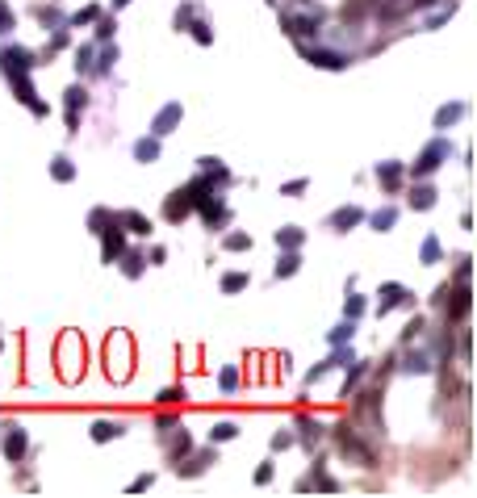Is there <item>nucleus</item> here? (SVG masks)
I'll return each instance as SVG.
<instances>
[{
    "label": "nucleus",
    "mask_w": 477,
    "mask_h": 498,
    "mask_svg": "<svg viewBox=\"0 0 477 498\" xmlns=\"http://www.w3.org/2000/svg\"><path fill=\"white\" fill-rule=\"evenodd\" d=\"M335 435H339V453L343 457H352V461H360L364 469H373V448H368V444H360V439H356V431L343 423V427H335Z\"/></svg>",
    "instance_id": "obj_1"
},
{
    "label": "nucleus",
    "mask_w": 477,
    "mask_h": 498,
    "mask_svg": "<svg viewBox=\"0 0 477 498\" xmlns=\"http://www.w3.org/2000/svg\"><path fill=\"white\" fill-rule=\"evenodd\" d=\"M285 30H289L293 38H310V34H318V30H323V13H318V9L289 13V17H285Z\"/></svg>",
    "instance_id": "obj_2"
},
{
    "label": "nucleus",
    "mask_w": 477,
    "mask_h": 498,
    "mask_svg": "<svg viewBox=\"0 0 477 498\" xmlns=\"http://www.w3.org/2000/svg\"><path fill=\"white\" fill-rule=\"evenodd\" d=\"M30 68H34V54L25 46H5V50H0V72H5V76H21Z\"/></svg>",
    "instance_id": "obj_3"
},
{
    "label": "nucleus",
    "mask_w": 477,
    "mask_h": 498,
    "mask_svg": "<svg viewBox=\"0 0 477 498\" xmlns=\"http://www.w3.org/2000/svg\"><path fill=\"white\" fill-rule=\"evenodd\" d=\"M197 209V201H193V189H176L168 201H164V218L168 222H184V218Z\"/></svg>",
    "instance_id": "obj_4"
},
{
    "label": "nucleus",
    "mask_w": 477,
    "mask_h": 498,
    "mask_svg": "<svg viewBox=\"0 0 477 498\" xmlns=\"http://www.w3.org/2000/svg\"><path fill=\"white\" fill-rule=\"evenodd\" d=\"M0 448H5V457H9V461H21V457H25V448H30L25 427L9 423V427H5V439H0Z\"/></svg>",
    "instance_id": "obj_5"
},
{
    "label": "nucleus",
    "mask_w": 477,
    "mask_h": 498,
    "mask_svg": "<svg viewBox=\"0 0 477 498\" xmlns=\"http://www.w3.org/2000/svg\"><path fill=\"white\" fill-rule=\"evenodd\" d=\"M440 159H448V143H432L427 151H423L418 163H414V176H432L440 168Z\"/></svg>",
    "instance_id": "obj_6"
},
{
    "label": "nucleus",
    "mask_w": 477,
    "mask_h": 498,
    "mask_svg": "<svg viewBox=\"0 0 477 498\" xmlns=\"http://www.w3.org/2000/svg\"><path fill=\"white\" fill-rule=\"evenodd\" d=\"M100 235H105V247H100V260H105V264H114V260L122 256V247H126V235H122V227H118V222H109V227H105Z\"/></svg>",
    "instance_id": "obj_7"
},
{
    "label": "nucleus",
    "mask_w": 477,
    "mask_h": 498,
    "mask_svg": "<svg viewBox=\"0 0 477 498\" xmlns=\"http://www.w3.org/2000/svg\"><path fill=\"white\" fill-rule=\"evenodd\" d=\"M180 122V105L172 101V105H164V109H159V118H155V126H151V134L155 138H164V134H172V126Z\"/></svg>",
    "instance_id": "obj_8"
},
{
    "label": "nucleus",
    "mask_w": 477,
    "mask_h": 498,
    "mask_svg": "<svg viewBox=\"0 0 477 498\" xmlns=\"http://www.w3.org/2000/svg\"><path fill=\"white\" fill-rule=\"evenodd\" d=\"M114 222H118V227H126L130 235H151V222H147V218H142L138 209H122V214L114 218Z\"/></svg>",
    "instance_id": "obj_9"
},
{
    "label": "nucleus",
    "mask_w": 477,
    "mask_h": 498,
    "mask_svg": "<svg viewBox=\"0 0 477 498\" xmlns=\"http://www.w3.org/2000/svg\"><path fill=\"white\" fill-rule=\"evenodd\" d=\"M306 59H310L314 68H327V72L348 68V59H343V54H335V50H306Z\"/></svg>",
    "instance_id": "obj_10"
},
{
    "label": "nucleus",
    "mask_w": 477,
    "mask_h": 498,
    "mask_svg": "<svg viewBox=\"0 0 477 498\" xmlns=\"http://www.w3.org/2000/svg\"><path fill=\"white\" fill-rule=\"evenodd\" d=\"M444 302H448V298H444ZM469 310H473V293H469V289L460 285V289L452 293V302H448V318H452V322H460V318H465Z\"/></svg>",
    "instance_id": "obj_11"
},
{
    "label": "nucleus",
    "mask_w": 477,
    "mask_h": 498,
    "mask_svg": "<svg viewBox=\"0 0 477 498\" xmlns=\"http://www.w3.org/2000/svg\"><path fill=\"white\" fill-rule=\"evenodd\" d=\"M360 218H364V209L343 205V209H335V214H331V227H335V231H352V227L360 222Z\"/></svg>",
    "instance_id": "obj_12"
},
{
    "label": "nucleus",
    "mask_w": 477,
    "mask_h": 498,
    "mask_svg": "<svg viewBox=\"0 0 477 498\" xmlns=\"http://www.w3.org/2000/svg\"><path fill=\"white\" fill-rule=\"evenodd\" d=\"M377 180L394 193V189L402 185V163H394V159H390V163H377Z\"/></svg>",
    "instance_id": "obj_13"
},
{
    "label": "nucleus",
    "mask_w": 477,
    "mask_h": 498,
    "mask_svg": "<svg viewBox=\"0 0 477 498\" xmlns=\"http://www.w3.org/2000/svg\"><path fill=\"white\" fill-rule=\"evenodd\" d=\"M118 435H122V423H109V419L92 423V439H96V444H109V439H118Z\"/></svg>",
    "instance_id": "obj_14"
},
{
    "label": "nucleus",
    "mask_w": 477,
    "mask_h": 498,
    "mask_svg": "<svg viewBox=\"0 0 477 498\" xmlns=\"http://www.w3.org/2000/svg\"><path fill=\"white\" fill-rule=\"evenodd\" d=\"M134 159H138V163H155V159H159V138H142V143H134Z\"/></svg>",
    "instance_id": "obj_15"
},
{
    "label": "nucleus",
    "mask_w": 477,
    "mask_h": 498,
    "mask_svg": "<svg viewBox=\"0 0 477 498\" xmlns=\"http://www.w3.org/2000/svg\"><path fill=\"white\" fill-rule=\"evenodd\" d=\"M410 205H414V209H432V205H436V189H427V185H418V189L410 193Z\"/></svg>",
    "instance_id": "obj_16"
},
{
    "label": "nucleus",
    "mask_w": 477,
    "mask_h": 498,
    "mask_svg": "<svg viewBox=\"0 0 477 498\" xmlns=\"http://www.w3.org/2000/svg\"><path fill=\"white\" fill-rule=\"evenodd\" d=\"M50 176H55V180H72V176H76V168H72V159H67V155H59L55 163H50Z\"/></svg>",
    "instance_id": "obj_17"
},
{
    "label": "nucleus",
    "mask_w": 477,
    "mask_h": 498,
    "mask_svg": "<svg viewBox=\"0 0 477 498\" xmlns=\"http://www.w3.org/2000/svg\"><path fill=\"white\" fill-rule=\"evenodd\" d=\"M239 289H247V272H226L222 276V293H239Z\"/></svg>",
    "instance_id": "obj_18"
},
{
    "label": "nucleus",
    "mask_w": 477,
    "mask_h": 498,
    "mask_svg": "<svg viewBox=\"0 0 477 498\" xmlns=\"http://www.w3.org/2000/svg\"><path fill=\"white\" fill-rule=\"evenodd\" d=\"M277 243L289 247V251H297V247H301V231H297V227H285V231H277Z\"/></svg>",
    "instance_id": "obj_19"
},
{
    "label": "nucleus",
    "mask_w": 477,
    "mask_h": 498,
    "mask_svg": "<svg viewBox=\"0 0 477 498\" xmlns=\"http://www.w3.org/2000/svg\"><path fill=\"white\" fill-rule=\"evenodd\" d=\"M297 264H301V260H297V251L281 256V260H277V276H293V272H297Z\"/></svg>",
    "instance_id": "obj_20"
},
{
    "label": "nucleus",
    "mask_w": 477,
    "mask_h": 498,
    "mask_svg": "<svg viewBox=\"0 0 477 498\" xmlns=\"http://www.w3.org/2000/svg\"><path fill=\"white\" fill-rule=\"evenodd\" d=\"M398 302H402V285H385V298H381V314H390Z\"/></svg>",
    "instance_id": "obj_21"
},
{
    "label": "nucleus",
    "mask_w": 477,
    "mask_h": 498,
    "mask_svg": "<svg viewBox=\"0 0 477 498\" xmlns=\"http://www.w3.org/2000/svg\"><path fill=\"white\" fill-rule=\"evenodd\" d=\"M109 222H114V214H109V209H92V218H88V227H92L96 235H100L105 227H109Z\"/></svg>",
    "instance_id": "obj_22"
},
{
    "label": "nucleus",
    "mask_w": 477,
    "mask_h": 498,
    "mask_svg": "<svg viewBox=\"0 0 477 498\" xmlns=\"http://www.w3.org/2000/svg\"><path fill=\"white\" fill-rule=\"evenodd\" d=\"M368 13V0H352V5H343V21H360Z\"/></svg>",
    "instance_id": "obj_23"
},
{
    "label": "nucleus",
    "mask_w": 477,
    "mask_h": 498,
    "mask_svg": "<svg viewBox=\"0 0 477 498\" xmlns=\"http://www.w3.org/2000/svg\"><path fill=\"white\" fill-rule=\"evenodd\" d=\"M465 114V105H448V109H440V114H436V126H448V122H456Z\"/></svg>",
    "instance_id": "obj_24"
},
{
    "label": "nucleus",
    "mask_w": 477,
    "mask_h": 498,
    "mask_svg": "<svg viewBox=\"0 0 477 498\" xmlns=\"http://www.w3.org/2000/svg\"><path fill=\"white\" fill-rule=\"evenodd\" d=\"M9 30H17V17H13V9L0 0V34H9Z\"/></svg>",
    "instance_id": "obj_25"
},
{
    "label": "nucleus",
    "mask_w": 477,
    "mask_h": 498,
    "mask_svg": "<svg viewBox=\"0 0 477 498\" xmlns=\"http://www.w3.org/2000/svg\"><path fill=\"white\" fill-rule=\"evenodd\" d=\"M84 101H88V92H84V88H67V114L84 109Z\"/></svg>",
    "instance_id": "obj_26"
},
{
    "label": "nucleus",
    "mask_w": 477,
    "mask_h": 498,
    "mask_svg": "<svg viewBox=\"0 0 477 498\" xmlns=\"http://www.w3.org/2000/svg\"><path fill=\"white\" fill-rule=\"evenodd\" d=\"M205 465H209V457H197V461H189V465H176V473H184V477H197Z\"/></svg>",
    "instance_id": "obj_27"
},
{
    "label": "nucleus",
    "mask_w": 477,
    "mask_h": 498,
    "mask_svg": "<svg viewBox=\"0 0 477 498\" xmlns=\"http://www.w3.org/2000/svg\"><path fill=\"white\" fill-rule=\"evenodd\" d=\"M394 218H398L394 209H377V214H373V227H377V231H390V227H394Z\"/></svg>",
    "instance_id": "obj_28"
},
{
    "label": "nucleus",
    "mask_w": 477,
    "mask_h": 498,
    "mask_svg": "<svg viewBox=\"0 0 477 498\" xmlns=\"http://www.w3.org/2000/svg\"><path fill=\"white\" fill-rule=\"evenodd\" d=\"M235 435H239V427H235V423H218L214 431H209V439H235Z\"/></svg>",
    "instance_id": "obj_29"
},
{
    "label": "nucleus",
    "mask_w": 477,
    "mask_h": 498,
    "mask_svg": "<svg viewBox=\"0 0 477 498\" xmlns=\"http://www.w3.org/2000/svg\"><path fill=\"white\" fill-rule=\"evenodd\" d=\"M251 247V235H226V251H247Z\"/></svg>",
    "instance_id": "obj_30"
},
{
    "label": "nucleus",
    "mask_w": 477,
    "mask_h": 498,
    "mask_svg": "<svg viewBox=\"0 0 477 498\" xmlns=\"http://www.w3.org/2000/svg\"><path fill=\"white\" fill-rule=\"evenodd\" d=\"M193 38H197L201 46H209V42H214V34H209V25H205V21H193Z\"/></svg>",
    "instance_id": "obj_31"
},
{
    "label": "nucleus",
    "mask_w": 477,
    "mask_h": 498,
    "mask_svg": "<svg viewBox=\"0 0 477 498\" xmlns=\"http://www.w3.org/2000/svg\"><path fill=\"white\" fill-rule=\"evenodd\" d=\"M96 13H100L96 5H88V9H80V13L72 17V25H88V21H96Z\"/></svg>",
    "instance_id": "obj_32"
},
{
    "label": "nucleus",
    "mask_w": 477,
    "mask_h": 498,
    "mask_svg": "<svg viewBox=\"0 0 477 498\" xmlns=\"http://www.w3.org/2000/svg\"><path fill=\"white\" fill-rule=\"evenodd\" d=\"M423 260H427V264H436V260H440V243H436V239L423 243Z\"/></svg>",
    "instance_id": "obj_33"
},
{
    "label": "nucleus",
    "mask_w": 477,
    "mask_h": 498,
    "mask_svg": "<svg viewBox=\"0 0 477 498\" xmlns=\"http://www.w3.org/2000/svg\"><path fill=\"white\" fill-rule=\"evenodd\" d=\"M142 272V256H126V276H138Z\"/></svg>",
    "instance_id": "obj_34"
},
{
    "label": "nucleus",
    "mask_w": 477,
    "mask_h": 498,
    "mask_svg": "<svg viewBox=\"0 0 477 498\" xmlns=\"http://www.w3.org/2000/svg\"><path fill=\"white\" fill-rule=\"evenodd\" d=\"M343 314H348V318H360V314H364V302H360V298H352V302L343 306Z\"/></svg>",
    "instance_id": "obj_35"
},
{
    "label": "nucleus",
    "mask_w": 477,
    "mask_h": 498,
    "mask_svg": "<svg viewBox=\"0 0 477 498\" xmlns=\"http://www.w3.org/2000/svg\"><path fill=\"white\" fill-rule=\"evenodd\" d=\"M76 68H80V72H88V68H92V50H88V46L76 54Z\"/></svg>",
    "instance_id": "obj_36"
},
{
    "label": "nucleus",
    "mask_w": 477,
    "mask_h": 498,
    "mask_svg": "<svg viewBox=\"0 0 477 498\" xmlns=\"http://www.w3.org/2000/svg\"><path fill=\"white\" fill-rule=\"evenodd\" d=\"M418 331H423V318H414V322H406V331H402V340H406V344H410V340H414V335H418Z\"/></svg>",
    "instance_id": "obj_37"
},
{
    "label": "nucleus",
    "mask_w": 477,
    "mask_h": 498,
    "mask_svg": "<svg viewBox=\"0 0 477 498\" xmlns=\"http://www.w3.org/2000/svg\"><path fill=\"white\" fill-rule=\"evenodd\" d=\"M218 381H222V390H235V385H239V373H235V369H226Z\"/></svg>",
    "instance_id": "obj_38"
},
{
    "label": "nucleus",
    "mask_w": 477,
    "mask_h": 498,
    "mask_svg": "<svg viewBox=\"0 0 477 498\" xmlns=\"http://www.w3.org/2000/svg\"><path fill=\"white\" fill-rule=\"evenodd\" d=\"M159 402H168V406H172V402H184V390H164V394H159Z\"/></svg>",
    "instance_id": "obj_39"
},
{
    "label": "nucleus",
    "mask_w": 477,
    "mask_h": 498,
    "mask_svg": "<svg viewBox=\"0 0 477 498\" xmlns=\"http://www.w3.org/2000/svg\"><path fill=\"white\" fill-rule=\"evenodd\" d=\"M114 30H118V25H114V21H109V17H105V21H100V25H96V38H100V42H105V38H109V34H114Z\"/></svg>",
    "instance_id": "obj_40"
},
{
    "label": "nucleus",
    "mask_w": 477,
    "mask_h": 498,
    "mask_svg": "<svg viewBox=\"0 0 477 498\" xmlns=\"http://www.w3.org/2000/svg\"><path fill=\"white\" fill-rule=\"evenodd\" d=\"M331 340H335V344H343V340H352V322H348V326H339V331H331Z\"/></svg>",
    "instance_id": "obj_41"
},
{
    "label": "nucleus",
    "mask_w": 477,
    "mask_h": 498,
    "mask_svg": "<svg viewBox=\"0 0 477 498\" xmlns=\"http://www.w3.org/2000/svg\"><path fill=\"white\" fill-rule=\"evenodd\" d=\"M406 369H414V373H427V356H410V364Z\"/></svg>",
    "instance_id": "obj_42"
},
{
    "label": "nucleus",
    "mask_w": 477,
    "mask_h": 498,
    "mask_svg": "<svg viewBox=\"0 0 477 498\" xmlns=\"http://www.w3.org/2000/svg\"><path fill=\"white\" fill-rule=\"evenodd\" d=\"M151 481H155V477H151V473H142V477H134V481H130V490H147Z\"/></svg>",
    "instance_id": "obj_43"
},
{
    "label": "nucleus",
    "mask_w": 477,
    "mask_h": 498,
    "mask_svg": "<svg viewBox=\"0 0 477 498\" xmlns=\"http://www.w3.org/2000/svg\"><path fill=\"white\" fill-rule=\"evenodd\" d=\"M255 481L264 486V481H273V465H259V473H255Z\"/></svg>",
    "instance_id": "obj_44"
},
{
    "label": "nucleus",
    "mask_w": 477,
    "mask_h": 498,
    "mask_svg": "<svg viewBox=\"0 0 477 498\" xmlns=\"http://www.w3.org/2000/svg\"><path fill=\"white\" fill-rule=\"evenodd\" d=\"M189 21H193V9H180V13H176V30H180V25H189Z\"/></svg>",
    "instance_id": "obj_45"
},
{
    "label": "nucleus",
    "mask_w": 477,
    "mask_h": 498,
    "mask_svg": "<svg viewBox=\"0 0 477 498\" xmlns=\"http://www.w3.org/2000/svg\"><path fill=\"white\" fill-rule=\"evenodd\" d=\"M402 13V5H394V0H385V17H398Z\"/></svg>",
    "instance_id": "obj_46"
},
{
    "label": "nucleus",
    "mask_w": 477,
    "mask_h": 498,
    "mask_svg": "<svg viewBox=\"0 0 477 498\" xmlns=\"http://www.w3.org/2000/svg\"><path fill=\"white\" fill-rule=\"evenodd\" d=\"M406 5H414V9H427V5H436V0H406Z\"/></svg>",
    "instance_id": "obj_47"
},
{
    "label": "nucleus",
    "mask_w": 477,
    "mask_h": 498,
    "mask_svg": "<svg viewBox=\"0 0 477 498\" xmlns=\"http://www.w3.org/2000/svg\"><path fill=\"white\" fill-rule=\"evenodd\" d=\"M122 5H130V0H114V9H122Z\"/></svg>",
    "instance_id": "obj_48"
}]
</instances>
